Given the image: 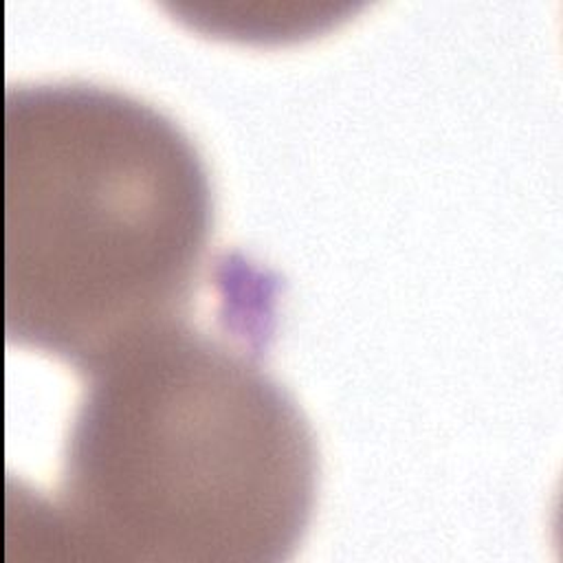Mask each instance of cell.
I'll use <instances>...</instances> for the list:
<instances>
[{
    "label": "cell",
    "instance_id": "7a4b0ae2",
    "mask_svg": "<svg viewBox=\"0 0 563 563\" xmlns=\"http://www.w3.org/2000/svg\"><path fill=\"white\" fill-rule=\"evenodd\" d=\"M4 332L81 374L191 317L213 185L156 106L81 79L4 88Z\"/></svg>",
    "mask_w": 563,
    "mask_h": 563
},
{
    "label": "cell",
    "instance_id": "6da1fadb",
    "mask_svg": "<svg viewBox=\"0 0 563 563\" xmlns=\"http://www.w3.org/2000/svg\"><path fill=\"white\" fill-rule=\"evenodd\" d=\"M268 282L249 275L213 328L172 321L92 372L53 499L18 493V545L46 559L277 563L312 519L319 451L262 365Z\"/></svg>",
    "mask_w": 563,
    "mask_h": 563
}]
</instances>
